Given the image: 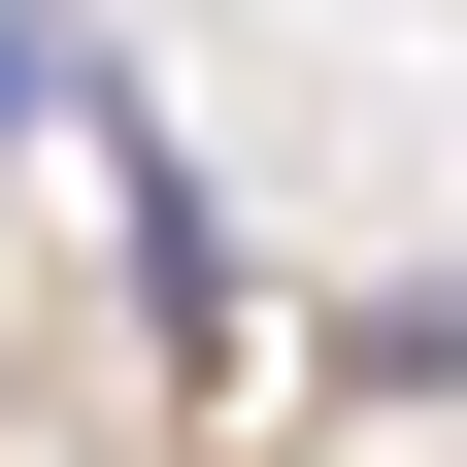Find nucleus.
I'll return each mask as SVG.
<instances>
[{"label": "nucleus", "instance_id": "1", "mask_svg": "<svg viewBox=\"0 0 467 467\" xmlns=\"http://www.w3.org/2000/svg\"><path fill=\"white\" fill-rule=\"evenodd\" d=\"M67 134H100V201H134V334H167V368H234V201L167 167V100H134V67H67Z\"/></svg>", "mask_w": 467, "mask_h": 467}, {"label": "nucleus", "instance_id": "2", "mask_svg": "<svg viewBox=\"0 0 467 467\" xmlns=\"http://www.w3.org/2000/svg\"><path fill=\"white\" fill-rule=\"evenodd\" d=\"M0 134H67V34H34V0H0Z\"/></svg>", "mask_w": 467, "mask_h": 467}]
</instances>
